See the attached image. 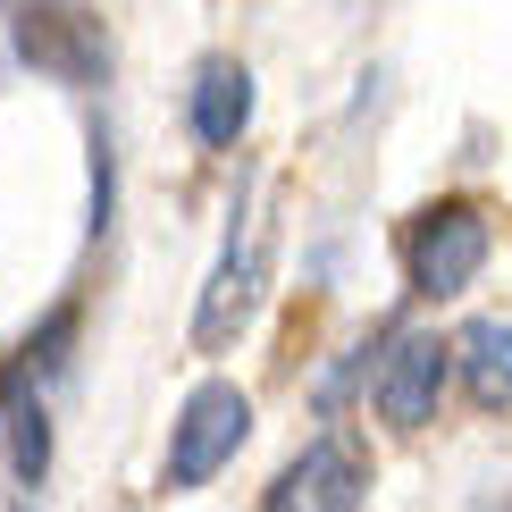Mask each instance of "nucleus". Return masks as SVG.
Wrapping results in <instances>:
<instances>
[{
  "label": "nucleus",
  "instance_id": "nucleus-1",
  "mask_svg": "<svg viewBox=\"0 0 512 512\" xmlns=\"http://www.w3.org/2000/svg\"><path fill=\"white\" fill-rule=\"evenodd\" d=\"M487 252H496V236H487L479 202H429L403 219V286L420 303H454V294L479 286Z\"/></svg>",
  "mask_w": 512,
  "mask_h": 512
},
{
  "label": "nucleus",
  "instance_id": "nucleus-2",
  "mask_svg": "<svg viewBox=\"0 0 512 512\" xmlns=\"http://www.w3.org/2000/svg\"><path fill=\"white\" fill-rule=\"evenodd\" d=\"M244 437H252V395L236 387V378H202V387L177 403V420H168L160 487H168V496H194V487H210L227 462H236Z\"/></svg>",
  "mask_w": 512,
  "mask_h": 512
},
{
  "label": "nucleus",
  "instance_id": "nucleus-3",
  "mask_svg": "<svg viewBox=\"0 0 512 512\" xmlns=\"http://www.w3.org/2000/svg\"><path fill=\"white\" fill-rule=\"evenodd\" d=\"M9 42L42 84H68V93H93L110 76V26L93 9H68V0H17Z\"/></svg>",
  "mask_w": 512,
  "mask_h": 512
},
{
  "label": "nucleus",
  "instance_id": "nucleus-4",
  "mask_svg": "<svg viewBox=\"0 0 512 512\" xmlns=\"http://www.w3.org/2000/svg\"><path fill=\"white\" fill-rule=\"evenodd\" d=\"M261 286H269V219L236 210L219 261H210V277H202V303H194V353H227L236 345V336L252 328V311H261Z\"/></svg>",
  "mask_w": 512,
  "mask_h": 512
},
{
  "label": "nucleus",
  "instance_id": "nucleus-5",
  "mask_svg": "<svg viewBox=\"0 0 512 512\" xmlns=\"http://www.w3.org/2000/svg\"><path fill=\"white\" fill-rule=\"evenodd\" d=\"M445 387H454V336L403 328V336H387V353H378V370H370V412L387 420V429H429Z\"/></svg>",
  "mask_w": 512,
  "mask_h": 512
},
{
  "label": "nucleus",
  "instance_id": "nucleus-6",
  "mask_svg": "<svg viewBox=\"0 0 512 512\" xmlns=\"http://www.w3.org/2000/svg\"><path fill=\"white\" fill-rule=\"evenodd\" d=\"M261 504L269 512H353V504H370V454L328 429L261 487Z\"/></svg>",
  "mask_w": 512,
  "mask_h": 512
},
{
  "label": "nucleus",
  "instance_id": "nucleus-7",
  "mask_svg": "<svg viewBox=\"0 0 512 512\" xmlns=\"http://www.w3.org/2000/svg\"><path fill=\"white\" fill-rule=\"evenodd\" d=\"M0 437H9V471L26 496H42L51 479V403H42V370L26 353L0 361Z\"/></svg>",
  "mask_w": 512,
  "mask_h": 512
},
{
  "label": "nucleus",
  "instance_id": "nucleus-8",
  "mask_svg": "<svg viewBox=\"0 0 512 512\" xmlns=\"http://www.w3.org/2000/svg\"><path fill=\"white\" fill-rule=\"evenodd\" d=\"M252 68L244 59H227V51H210L194 84H185V126H194V143L202 152H236L244 143V126H252Z\"/></svg>",
  "mask_w": 512,
  "mask_h": 512
},
{
  "label": "nucleus",
  "instance_id": "nucleus-9",
  "mask_svg": "<svg viewBox=\"0 0 512 512\" xmlns=\"http://www.w3.org/2000/svg\"><path fill=\"white\" fill-rule=\"evenodd\" d=\"M454 370L479 412H512V319H471L454 336Z\"/></svg>",
  "mask_w": 512,
  "mask_h": 512
},
{
  "label": "nucleus",
  "instance_id": "nucleus-10",
  "mask_svg": "<svg viewBox=\"0 0 512 512\" xmlns=\"http://www.w3.org/2000/svg\"><path fill=\"white\" fill-rule=\"evenodd\" d=\"M68 345H76V303H59V311L42 319V328H34V336H26L17 353H26L42 378H59V370H68Z\"/></svg>",
  "mask_w": 512,
  "mask_h": 512
},
{
  "label": "nucleus",
  "instance_id": "nucleus-11",
  "mask_svg": "<svg viewBox=\"0 0 512 512\" xmlns=\"http://www.w3.org/2000/svg\"><path fill=\"white\" fill-rule=\"evenodd\" d=\"M110 210H118V152L110 135H93V236L110 227Z\"/></svg>",
  "mask_w": 512,
  "mask_h": 512
}]
</instances>
